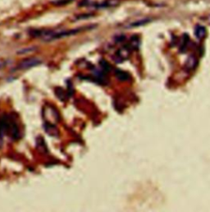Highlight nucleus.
Returning <instances> with one entry per match:
<instances>
[{
    "instance_id": "8",
    "label": "nucleus",
    "mask_w": 210,
    "mask_h": 212,
    "mask_svg": "<svg viewBox=\"0 0 210 212\" xmlns=\"http://www.w3.org/2000/svg\"><path fill=\"white\" fill-rule=\"evenodd\" d=\"M150 19L149 18H144V19H139V20H136L135 22H132L127 25V27H137V26H141L149 22Z\"/></svg>"
},
{
    "instance_id": "14",
    "label": "nucleus",
    "mask_w": 210,
    "mask_h": 212,
    "mask_svg": "<svg viewBox=\"0 0 210 212\" xmlns=\"http://www.w3.org/2000/svg\"><path fill=\"white\" fill-rule=\"evenodd\" d=\"M100 65H101V68L104 71H106V72H110L111 69H112V66L107 61H105L104 59L100 60Z\"/></svg>"
},
{
    "instance_id": "15",
    "label": "nucleus",
    "mask_w": 210,
    "mask_h": 212,
    "mask_svg": "<svg viewBox=\"0 0 210 212\" xmlns=\"http://www.w3.org/2000/svg\"><path fill=\"white\" fill-rule=\"evenodd\" d=\"M35 49L34 47H28L26 49H23L21 50L18 51V54H26V53H28V52H32Z\"/></svg>"
},
{
    "instance_id": "5",
    "label": "nucleus",
    "mask_w": 210,
    "mask_h": 212,
    "mask_svg": "<svg viewBox=\"0 0 210 212\" xmlns=\"http://www.w3.org/2000/svg\"><path fill=\"white\" fill-rule=\"evenodd\" d=\"M44 130L47 133H48L49 136H58V130L56 127V126L51 123H48V122H46L44 125Z\"/></svg>"
},
{
    "instance_id": "9",
    "label": "nucleus",
    "mask_w": 210,
    "mask_h": 212,
    "mask_svg": "<svg viewBox=\"0 0 210 212\" xmlns=\"http://www.w3.org/2000/svg\"><path fill=\"white\" fill-rule=\"evenodd\" d=\"M139 38L137 35H133L130 39V42H129V45H128L130 46V48L131 49H137L139 48Z\"/></svg>"
},
{
    "instance_id": "1",
    "label": "nucleus",
    "mask_w": 210,
    "mask_h": 212,
    "mask_svg": "<svg viewBox=\"0 0 210 212\" xmlns=\"http://www.w3.org/2000/svg\"><path fill=\"white\" fill-rule=\"evenodd\" d=\"M4 135L10 136L12 141H17L21 136L18 125L13 118L8 114L0 117V148L3 146Z\"/></svg>"
},
{
    "instance_id": "11",
    "label": "nucleus",
    "mask_w": 210,
    "mask_h": 212,
    "mask_svg": "<svg viewBox=\"0 0 210 212\" xmlns=\"http://www.w3.org/2000/svg\"><path fill=\"white\" fill-rule=\"evenodd\" d=\"M188 43H189V36H188V35L184 34L182 36V43H181V51L182 52H185V49H187Z\"/></svg>"
},
{
    "instance_id": "12",
    "label": "nucleus",
    "mask_w": 210,
    "mask_h": 212,
    "mask_svg": "<svg viewBox=\"0 0 210 212\" xmlns=\"http://www.w3.org/2000/svg\"><path fill=\"white\" fill-rule=\"evenodd\" d=\"M57 89L58 90V91H55L56 96H57L61 100H65L66 98H67V93L63 91L62 88H57Z\"/></svg>"
},
{
    "instance_id": "3",
    "label": "nucleus",
    "mask_w": 210,
    "mask_h": 212,
    "mask_svg": "<svg viewBox=\"0 0 210 212\" xmlns=\"http://www.w3.org/2000/svg\"><path fill=\"white\" fill-rule=\"evenodd\" d=\"M42 61L38 59V58H28V59H26L22 60L21 62L17 65V69H19V70H26V69H29V68H31L33 67H35V66H38L41 64Z\"/></svg>"
},
{
    "instance_id": "13",
    "label": "nucleus",
    "mask_w": 210,
    "mask_h": 212,
    "mask_svg": "<svg viewBox=\"0 0 210 212\" xmlns=\"http://www.w3.org/2000/svg\"><path fill=\"white\" fill-rule=\"evenodd\" d=\"M72 1L73 0H54L52 1V4H54V6H63L71 3Z\"/></svg>"
},
{
    "instance_id": "4",
    "label": "nucleus",
    "mask_w": 210,
    "mask_h": 212,
    "mask_svg": "<svg viewBox=\"0 0 210 212\" xmlns=\"http://www.w3.org/2000/svg\"><path fill=\"white\" fill-rule=\"evenodd\" d=\"M131 49L130 48V46L125 45L119 49L117 52L116 53V60L117 62H122L124 60L127 59L130 54H131Z\"/></svg>"
},
{
    "instance_id": "10",
    "label": "nucleus",
    "mask_w": 210,
    "mask_h": 212,
    "mask_svg": "<svg viewBox=\"0 0 210 212\" xmlns=\"http://www.w3.org/2000/svg\"><path fill=\"white\" fill-rule=\"evenodd\" d=\"M116 76L120 81H122V82L127 81V80H129V78H130V75H129L127 72H123V71L121 70L116 71Z\"/></svg>"
},
{
    "instance_id": "6",
    "label": "nucleus",
    "mask_w": 210,
    "mask_h": 212,
    "mask_svg": "<svg viewBox=\"0 0 210 212\" xmlns=\"http://www.w3.org/2000/svg\"><path fill=\"white\" fill-rule=\"evenodd\" d=\"M195 35L197 39L199 40H202L204 39L206 36L207 35V31H206V28H205L204 25H197L195 28Z\"/></svg>"
},
{
    "instance_id": "2",
    "label": "nucleus",
    "mask_w": 210,
    "mask_h": 212,
    "mask_svg": "<svg viewBox=\"0 0 210 212\" xmlns=\"http://www.w3.org/2000/svg\"><path fill=\"white\" fill-rule=\"evenodd\" d=\"M120 3V0H82L79 3V6L90 7L97 9H104L116 8Z\"/></svg>"
},
{
    "instance_id": "7",
    "label": "nucleus",
    "mask_w": 210,
    "mask_h": 212,
    "mask_svg": "<svg viewBox=\"0 0 210 212\" xmlns=\"http://www.w3.org/2000/svg\"><path fill=\"white\" fill-rule=\"evenodd\" d=\"M197 65H198V59H196L195 56L191 55V56H190L188 58V59L186 60V63H185V66H186V68H187L188 69L192 70V69H194Z\"/></svg>"
}]
</instances>
